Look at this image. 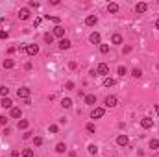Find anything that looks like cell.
I'll return each mask as SVG.
<instances>
[{"mask_svg": "<svg viewBox=\"0 0 159 157\" xmlns=\"http://www.w3.org/2000/svg\"><path fill=\"white\" fill-rule=\"evenodd\" d=\"M107 74H109V65H107V63H100V65L96 67V76L107 78Z\"/></svg>", "mask_w": 159, "mask_h": 157, "instance_id": "1", "label": "cell"}, {"mask_svg": "<svg viewBox=\"0 0 159 157\" xmlns=\"http://www.w3.org/2000/svg\"><path fill=\"white\" fill-rule=\"evenodd\" d=\"M104 115H106V109L104 107H94L91 113V118H102Z\"/></svg>", "mask_w": 159, "mask_h": 157, "instance_id": "2", "label": "cell"}, {"mask_svg": "<svg viewBox=\"0 0 159 157\" xmlns=\"http://www.w3.org/2000/svg\"><path fill=\"white\" fill-rule=\"evenodd\" d=\"M52 35H54V37H59V39H63L65 37V28H63V26H56V28H54L52 30Z\"/></svg>", "mask_w": 159, "mask_h": 157, "instance_id": "3", "label": "cell"}, {"mask_svg": "<svg viewBox=\"0 0 159 157\" xmlns=\"http://www.w3.org/2000/svg\"><path fill=\"white\" fill-rule=\"evenodd\" d=\"M152 126H154V120L150 118V116H142L141 118V128L148 129V128H152Z\"/></svg>", "mask_w": 159, "mask_h": 157, "instance_id": "4", "label": "cell"}, {"mask_svg": "<svg viewBox=\"0 0 159 157\" xmlns=\"http://www.w3.org/2000/svg\"><path fill=\"white\" fill-rule=\"evenodd\" d=\"M17 96H19V98H22V100H28V98H30V89L21 87V89L17 91Z\"/></svg>", "mask_w": 159, "mask_h": 157, "instance_id": "5", "label": "cell"}, {"mask_svg": "<svg viewBox=\"0 0 159 157\" xmlns=\"http://www.w3.org/2000/svg\"><path fill=\"white\" fill-rule=\"evenodd\" d=\"M26 54H28V56H37V54H39V46L37 45H28L26 46Z\"/></svg>", "mask_w": 159, "mask_h": 157, "instance_id": "6", "label": "cell"}, {"mask_svg": "<svg viewBox=\"0 0 159 157\" xmlns=\"http://www.w3.org/2000/svg\"><path fill=\"white\" fill-rule=\"evenodd\" d=\"M89 41L92 43V45H100V41H102V37H100L98 31H92L91 35H89Z\"/></svg>", "mask_w": 159, "mask_h": 157, "instance_id": "7", "label": "cell"}, {"mask_svg": "<svg viewBox=\"0 0 159 157\" xmlns=\"http://www.w3.org/2000/svg\"><path fill=\"white\" fill-rule=\"evenodd\" d=\"M19 19H21V21H28V19H30V9H28V7L19 9Z\"/></svg>", "mask_w": 159, "mask_h": 157, "instance_id": "8", "label": "cell"}, {"mask_svg": "<svg viewBox=\"0 0 159 157\" xmlns=\"http://www.w3.org/2000/svg\"><path fill=\"white\" fill-rule=\"evenodd\" d=\"M117 144L118 146H128V144H130V139H128L126 135H118L117 137Z\"/></svg>", "mask_w": 159, "mask_h": 157, "instance_id": "9", "label": "cell"}, {"mask_svg": "<svg viewBox=\"0 0 159 157\" xmlns=\"http://www.w3.org/2000/svg\"><path fill=\"white\" fill-rule=\"evenodd\" d=\"M71 45H72V43L71 41H69V39H59V48L61 50H69V48H71Z\"/></svg>", "mask_w": 159, "mask_h": 157, "instance_id": "10", "label": "cell"}, {"mask_svg": "<svg viewBox=\"0 0 159 157\" xmlns=\"http://www.w3.org/2000/svg\"><path fill=\"white\" fill-rule=\"evenodd\" d=\"M117 96H107L106 98V107H115V105H117Z\"/></svg>", "mask_w": 159, "mask_h": 157, "instance_id": "11", "label": "cell"}, {"mask_svg": "<svg viewBox=\"0 0 159 157\" xmlns=\"http://www.w3.org/2000/svg\"><path fill=\"white\" fill-rule=\"evenodd\" d=\"M96 22H98V17H96V15H89V17L85 19V24L87 26H94Z\"/></svg>", "mask_w": 159, "mask_h": 157, "instance_id": "12", "label": "cell"}, {"mask_svg": "<svg viewBox=\"0 0 159 157\" xmlns=\"http://www.w3.org/2000/svg\"><path fill=\"white\" fill-rule=\"evenodd\" d=\"M146 9H148V4H144V2H139L137 6H135V11H137V13H144Z\"/></svg>", "mask_w": 159, "mask_h": 157, "instance_id": "13", "label": "cell"}, {"mask_svg": "<svg viewBox=\"0 0 159 157\" xmlns=\"http://www.w3.org/2000/svg\"><path fill=\"white\" fill-rule=\"evenodd\" d=\"M0 105H2L4 109H13V102H11L9 98H2V104Z\"/></svg>", "mask_w": 159, "mask_h": 157, "instance_id": "14", "label": "cell"}, {"mask_svg": "<svg viewBox=\"0 0 159 157\" xmlns=\"http://www.w3.org/2000/svg\"><path fill=\"white\" fill-rule=\"evenodd\" d=\"M107 11H109V13H117L118 11V4L117 2H109L107 4Z\"/></svg>", "mask_w": 159, "mask_h": 157, "instance_id": "15", "label": "cell"}, {"mask_svg": "<svg viewBox=\"0 0 159 157\" xmlns=\"http://www.w3.org/2000/svg\"><path fill=\"white\" fill-rule=\"evenodd\" d=\"M85 104L87 105H94L96 104V96L94 94H87V96H85Z\"/></svg>", "mask_w": 159, "mask_h": 157, "instance_id": "16", "label": "cell"}, {"mask_svg": "<svg viewBox=\"0 0 159 157\" xmlns=\"http://www.w3.org/2000/svg\"><path fill=\"white\" fill-rule=\"evenodd\" d=\"M21 116H22V111H21L19 107H13V109H11V118H21Z\"/></svg>", "mask_w": 159, "mask_h": 157, "instance_id": "17", "label": "cell"}, {"mask_svg": "<svg viewBox=\"0 0 159 157\" xmlns=\"http://www.w3.org/2000/svg\"><path fill=\"white\" fill-rule=\"evenodd\" d=\"M111 43H113V45H122V35H120V33H115L113 37H111Z\"/></svg>", "mask_w": 159, "mask_h": 157, "instance_id": "18", "label": "cell"}, {"mask_svg": "<svg viewBox=\"0 0 159 157\" xmlns=\"http://www.w3.org/2000/svg\"><path fill=\"white\" fill-rule=\"evenodd\" d=\"M28 126H30V122H28V120L21 118V120H19V124H17V128H19V129H26Z\"/></svg>", "mask_w": 159, "mask_h": 157, "instance_id": "19", "label": "cell"}, {"mask_svg": "<svg viewBox=\"0 0 159 157\" xmlns=\"http://www.w3.org/2000/svg\"><path fill=\"white\" fill-rule=\"evenodd\" d=\"M61 105H63L65 109L72 107V100H71V98H63V100H61Z\"/></svg>", "mask_w": 159, "mask_h": 157, "instance_id": "20", "label": "cell"}, {"mask_svg": "<svg viewBox=\"0 0 159 157\" xmlns=\"http://www.w3.org/2000/svg\"><path fill=\"white\" fill-rule=\"evenodd\" d=\"M56 152L57 154H65V152H67V146H65V142H59L56 146Z\"/></svg>", "mask_w": 159, "mask_h": 157, "instance_id": "21", "label": "cell"}, {"mask_svg": "<svg viewBox=\"0 0 159 157\" xmlns=\"http://www.w3.org/2000/svg\"><path fill=\"white\" fill-rule=\"evenodd\" d=\"M13 67H15L13 59H4V69H13Z\"/></svg>", "mask_w": 159, "mask_h": 157, "instance_id": "22", "label": "cell"}, {"mask_svg": "<svg viewBox=\"0 0 159 157\" xmlns=\"http://www.w3.org/2000/svg\"><path fill=\"white\" fill-rule=\"evenodd\" d=\"M7 94H9V89H7L6 85H2V87H0V96H2V98H7Z\"/></svg>", "mask_w": 159, "mask_h": 157, "instance_id": "23", "label": "cell"}, {"mask_svg": "<svg viewBox=\"0 0 159 157\" xmlns=\"http://www.w3.org/2000/svg\"><path fill=\"white\" fill-rule=\"evenodd\" d=\"M150 148H152V150H159V140L157 139H152L150 140V144H148Z\"/></svg>", "mask_w": 159, "mask_h": 157, "instance_id": "24", "label": "cell"}, {"mask_svg": "<svg viewBox=\"0 0 159 157\" xmlns=\"http://www.w3.org/2000/svg\"><path fill=\"white\" fill-rule=\"evenodd\" d=\"M22 157H33V150L32 148H24L22 150Z\"/></svg>", "mask_w": 159, "mask_h": 157, "instance_id": "25", "label": "cell"}, {"mask_svg": "<svg viewBox=\"0 0 159 157\" xmlns=\"http://www.w3.org/2000/svg\"><path fill=\"white\" fill-rule=\"evenodd\" d=\"M104 85H106V87H113V85H115V80H113V78H109V76H107L106 80H104Z\"/></svg>", "mask_w": 159, "mask_h": 157, "instance_id": "26", "label": "cell"}, {"mask_svg": "<svg viewBox=\"0 0 159 157\" xmlns=\"http://www.w3.org/2000/svg\"><path fill=\"white\" fill-rule=\"evenodd\" d=\"M87 150H89V154H92V155H94V154H98V146H96V144H89V148H87Z\"/></svg>", "mask_w": 159, "mask_h": 157, "instance_id": "27", "label": "cell"}, {"mask_svg": "<svg viewBox=\"0 0 159 157\" xmlns=\"http://www.w3.org/2000/svg\"><path fill=\"white\" fill-rule=\"evenodd\" d=\"M131 76H133V78H141L142 76V70L141 69H133V70H131Z\"/></svg>", "mask_w": 159, "mask_h": 157, "instance_id": "28", "label": "cell"}, {"mask_svg": "<svg viewBox=\"0 0 159 157\" xmlns=\"http://www.w3.org/2000/svg\"><path fill=\"white\" fill-rule=\"evenodd\" d=\"M46 19H48V21H52V22H56L57 26H59V22H61L59 17H52V15H46Z\"/></svg>", "mask_w": 159, "mask_h": 157, "instance_id": "29", "label": "cell"}, {"mask_svg": "<svg viewBox=\"0 0 159 157\" xmlns=\"http://www.w3.org/2000/svg\"><path fill=\"white\" fill-rule=\"evenodd\" d=\"M117 72H118V76H126V74H128V69H126V67H118V70H117Z\"/></svg>", "mask_w": 159, "mask_h": 157, "instance_id": "30", "label": "cell"}, {"mask_svg": "<svg viewBox=\"0 0 159 157\" xmlns=\"http://www.w3.org/2000/svg\"><path fill=\"white\" fill-rule=\"evenodd\" d=\"M100 52L107 54V52H109V45H100Z\"/></svg>", "mask_w": 159, "mask_h": 157, "instance_id": "31", "label": "cell"}, {"mask_svg": "<svg viewBox=\"0 0 159 157\" xmlns=\"http://www.w3.org/2000/svg\"><path fill=\"white\" fill-rule=\"evenodd\" d=\"M85 129H87V131H89V133H94V131H96V128H94V124H87V126H85Z\"/></svg>", "mask_w": 159, "mask_h": 157, "instance_id": "32", "label": "cell"}, {"mask_svg": "<svg viewBox=\"0 0 159 157\" xmlns=\"http://www.w3.org/2000/svg\"><path fill=\"white\" fill-rule=\"evenodd\" d=\"M33 144H35V146H41L43 144V137H33Z\"/></svg>", "mask_w": 159, "mask_h": 157, "instance_id": "33", "label": "cell"}, {"mask_svg": "<svg viewBox=\"0 0 159 157\" xmlns=\"http://www.w3.org/2000/svg\"><path fill=\"white\" fill-rule=\"evenodd\" d=\"M45 41H46V43H48V45H50V43L54 41V35H52V33H45Z\"/></svg>", "mask_w": 159, "mask_h": 157, "instance_id": "34", "label": "cell"}, {"mask_svg": "<svg viewBox=\"0 0 159 157\" xmlns=\"http://www.w3.org/2000/svg\"><path fill=\"white\" fill-rule=\"evenodd\" d=\"M57 129H59V128H57V124H52V126L48 128V131H50V133H57Z\"/></svg>", "mask_w": 159, "mask_h": 157, "instance_id": "35", "label": "cell"}, {"mask_svg": "<svg viewBox=\"0 0 159 157\" xmlns=\"http://www.w3.org/2000/svg\"><path fill=\"white\" fill-rule=\"evenodd\" d=\"M65 89L72 91V89H74V81H67V83H65Z\"/></svg>", "mask_w": 159, "mask_h": 157, "instance_id": "36", "label": "cell"}, {"mask_svg": "<svg viewBox=\"0 0 159 157\" xmlns=\"http://www.w3.org/2000/svg\"><path fill=\"white\" fill-rule=\"evenodd\" d=\"M0 124H7V116H4V115H0Z\"/></svg>", "mask_w": 159, "mask_h": 157, "instance_id": "37", "label": "cell"}, {"mask_svg": "<svg viewBox=\"0 0 159 157\" xmlns=\"http://www.w3.org/2000/svg\"><path fill=\"white\" fill-rule=\"evenodd\" d=\"M0 39H7V31H4V30H0Z\"/></svg>", "mask_w": 159, "mask_h": 157, "instance_id": "38", "label": "cell"}, {"mask_svg": "<svg viewBox=\"0 0 159 157\" xmlns=\"http://www.w3.org/2000/svg\"><path fill=\"white\" fill-rule=\"evenodd\" d=\"M69 69L74 70V69H76V63H74V61H71V63H69Z\"/></svg>", "mask_w": 159, "mask_h": 157, "instance_id": "39", "label": "cell"}, {"mask_svg": "<svg viewBox=\"0 0 159 157\" xmlns=\"http://www.w3.org/2000/svg\"><path fill=\"white\" fill-rule=\"evenodd\" d=\"M131 52V46H124V54H130Z\"/></svg>", "mask_w": 159, "mask_h": 157, "instance_id": "40", "label": "cell"}, {"mask_svg": "<svg viewBox=\"0 0 159 157\" xmlns=\"http://www.w3.org/2000/svg\"><path fill=\"white\" fill-rule=\"evenodd\" d=\"M11 157H19V152H17V150H13V152H11Z\"/></svg>", "mask_w": 159, "mask_h": 157, "instance_id": "41", "label": "cell"}, {"mask_svg": "<svg viewBox=\"0 0 159 157\" xmlns=\"http://www.w3.org/2000/svg\"><path fill=\"white\" fill-rule=\"evenodd\" d=\"M154 109H156V113H157V116H159V105H154Z\"/></svg>", "mask_w": 159, "mask_h": 157, "instance_id": "42", "label": "cell"}, {"mask_svg": "<svg viewBox=\"0 0 159 157\" xmlns=\"http://www.w3.org/2000/svg\"><path fill=\"white\" fill-rule=\"evenodd\" d=\"M156 28L159 30V19H157V21H156Z\"/></svg>", "mask_w": 159, "mask_h": 157, "instance_id": "43", "label": "cell"}]
</instances>
